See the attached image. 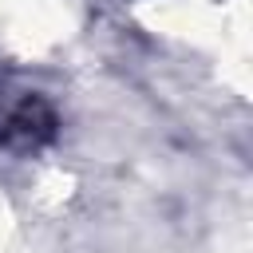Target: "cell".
Instances as JSON below:
<instances>
[{"label": "cell", "instance_id": "6da1fadb", "mask_svg": "<svg viewBox=\"0 0 253 253\" xmlns=\"http://www.w3.org/2000/svg\"><path fill=\"white\" fill-rule=\"evenodd\" d=\"M59 134V115L40 91H24L0 103V146L12 154H36Z\"/></svg>", "mask_w": 253, "mask_h": 253}]
</instances>
